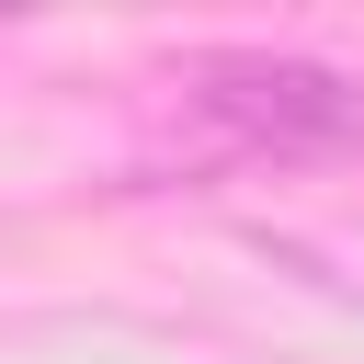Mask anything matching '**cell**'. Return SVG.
<instances>
[{"instance_id": "obj_1", "label": "cell", "mask_w": 364, "mask_h": 364, "mask_svg": "<svg viewBox=\"0 0 364 364\" xmlns=\"http://www.w3.org/2000/svg\"><path fill=\"white\" fill-rule=\"evenodd\" d=\"M193 102H205V125H228L262 159H341V148H364V80L353 68H318V57L216 46L193 68Z\"/></svg>"}]
</instances>
